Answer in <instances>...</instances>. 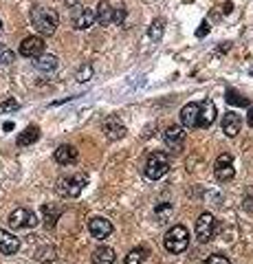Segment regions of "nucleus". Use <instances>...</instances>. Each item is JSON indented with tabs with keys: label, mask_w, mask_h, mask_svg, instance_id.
Masks as SVG:
<instances>
[{
	"label": "nucleus",
	"mask_w": 253,
	"mask_h": 264,
	"mask_svg": "<svg viewBox=\"0 0 253 264\" xmlns=\"http://www.w3.org/2000/svg\"><path fill=\"white\" fill-rule=\"evenodd\" d=\"M88 231H90V235H93V238H97V240H106L108 235L115 231V227H112L110 220L102 218V216H95V218L88 220Z\"/></svg>",
	"instance_id": "nucleus-8"
},
{
	"label": "nucleus",
	"mask_w": 253,
	"mask_h": 264,
	"mask_svg": "<svg viewBox=\"0 0 253 264\" xmlns=\"http://www.w3.org/2000/svg\"><path fill=\"white\" fill-rule=\"evenodd\" d=\"M90 77H93V66H90V64H84V68H80V71H77V82H88Z\"/></svg>",
	"instance_id": "nucleus-28"
},
{
	"label": "nucleus",
	"mask_w": 253,
	"mask_h": 264,
	"mask_svg": "<svg viewBox=\"0 0 253 264\" xmlns=\"http://www.w3.org/2000/svg\"><path fill=\"white\" fill-rule=\"evenodd\" d=\"M20 249V240L13 235L11 231H5V229H0V253L5 255H13Z\"/></svg>",
	"instance_id": "nucleus-15"
},
{
	"label": "nucleus",
	"mask_w": 253,
	"mask_h": 264,
	"mask_svg": "<svg viewBox=\"0 0 253 264\" xmlns=\"http://www.w3.org/2000/svg\"><path fill=\"white\" fill-rule=\"evenodd\" d=\"M95 22V11L86 9V7H75L73 11V27L77 31H86Z\"/></svg>",
	"instance_id": "nucleus-10"
},
{
	"label": "nucleus",
	"mask_w": 253,
	"mask_h": 264,
	"mask_svg": "<svg viewBox=\"0 0 253 264\" xmlns=\"http://www.w3.org/2000/svg\"><path fill=\"white\" fill-rule=\"evenodd\" d=\"M38 139H40V128H38V126H29V128L22 132V135L18 137L16 143L20 145V148H24V145H33V143L38 141Z\"/></svg>",
	"instance_id": "nucleus-21"
},
{
	"label": "nucleus",
	"mask_w": 253,
	"mask_h": 264,
	"mask_svg": "<svg viewBox=\"0 0 253 264\" xmlns=\"http://www.w3.org/2000/svg\"><path fill=\"white\" fill-rule=\"evenodd\" d=\"M16 108H18V101L16 99H9V101L0 103V110H3V113H9V110H16Z\"/></svg>",
	"instance_id": "nucleus-31"
},
{
	"label": "nucleus",
	"mask_w": 253,
	"mask_h": 264,
	"mask_svg": "<svg viewBox=\"0 0 253 264\" xmlns=\"http://www.w3.org/2000/svg\"><path fill=\"white\" fill-rule=\"evenodd\" d=\"M13 60H16V53H13L9 46L0 44V64L9 66V64H13Z\"/></svg>",
	"instance_id": "nucleus-27"
},
{
	"label": "nucleus",
	"mask_w": 253,
	"mask_h": 264,
	"mask_svg": "<svg viewBox=\"0 0 253 264\" xmlns=\"http://www.w3.org/2000/svg\"><path fill=\"white\" fill-rule=\"evenodd\" d=\"M163 31H165V20L157 18V20H152L150 29H147V38L150 40H161L163 38Z\"/></svg>",
	"instance_id": "nucleus-25"
},
{
	"label": "nucleus",
	"mask_w": 253,
	"mask_h": 264,
	"mask_svg": "<svg viewBox=\"0 0 253 264\" xmlns=\"http://www.w3.org/2000/svg\"><path fill=\"white\" fill-rule=\"evenodd\" d=\"M170 172V156L165 152H152L145 161V170L143 174L147 180H159Z\"/></svg>",
	"instance_id": "nucleus-3"
},
{
	"label": "nucleus",
	"mask_w": 253,
	"mask_h": 264,
	"mask_svg": "<svg viewBox=\"0 0 253 264\" xmlns=\"http://www.w3.org/2000/svg\"><path fill=\"white\" fill-rule=\"evenodd\" d=\"M214 174H216V178L220 180V183H229V180L236 176L234 156H231L229 152H222V154L216 159V163H214Z\"/></svg>",
	"instance_id": "nucleus-6"
},
{
	"label": "nucleus",
	"mask_w": 253,
	"mask_h": 264,
	"mask_svg": "<svg viewBox=\"0 0 253 264\" xmlns=\"http://www.w3.org/2000/svg\"><path fill=\"white\" fill-rule=\"evenodd\" d=\"M0 33H3V22H0Z\"/></svg>",
	"instance_id": "nucleus-35"
},
{
	"label": "nucleus",
	"mask_w": 253,
	"mask_h": 264,
	"mask_svg": "<svg viewBox=\"0 0 253 264\" xmlns=\"http://www.w3.org/2000/svg\"><path fill=\"white\" fill-rule=\"evenodd\" d=\"M104 132H106V137L110 139V141H119V139L125 137V126L123 121L119 119V117H108L106 121H104Z\"/></svg>",
	"instance_id": "nucleus-13"
},
{
	"label": "nucleus",
	"mask_w": 253,
	"mask_h": 264,
	"mask_svg": "<svg viewBox=\"0 0 253 264\" xmlns=\"http://www.w3.org/2000/svg\"><path fill=\"white\" fill-rule=\"evenodd\" d=\"M214 121H216V103H214V99H205L200 103L196 128H209Z\"/></svg>",
	"instance_id": "nucleus-11"
},
{
	"label": "nucleus",
	"mask_w": 253,
	"mask_h": 264,
	"mask_svg": "<svg viewBox=\"0 0 253 264\" xmlns=\"http://www.w3.org/2000/svg\"><path fill=\"white\" fill-rule=\"evenodd\" d=\"M183 139H185V128L183 126H167L165 128V143L170 148H181Z\"/></svg>",
	"instance_id": "nucleus-17"
},
{
	"label": "nucleus",
	"mask_w": 253,
	"mask_h": 264,
	"mask_svg": "<svg viewBox=\"0 0 253 264\" xmlns=\"http://www.w3.org/2000/svg\"><path fill=\"white\" fill-rule=\"evenodd\" d=\"M42 214H44V227L53 229L55 222L60 220L62 209H60V207H55V205H44V207H42Z\"/></svg>",
	"instance_id": "nucleus-22"
},
{
	"label": "nucleus",
	"mask_w": 253,
	"mask_h": 264,
	"mask_svg": "<svg viewBox=\"0 0 253 264\" xmlns=\"http://www.w3.org/2000/svg\"><path fill=\"white\" fill-rule=\"evenodd\" d=\"M36 62H33V66L38 68V71H44V73H51L58 68V58L55 55H48V53H42L38 55V58H33Z\"/></svg>",
	"instance_id": "nucleus-19"
},
{
	"label": "nucleus",
	"mask_w": 253,
	"mask_h": 264,
	"mask_svg": "<svg viewBox=\"0 0 253 264\" xmlns=\"http://www.w3.org/2000/svg\"><path fill=\"white\" fill-rule=\"evenodd\" d=\"M53 156H55V161H58L60 165H71V163L77 161V148L75 145L64 143V145H60V148L55 150Z\"/></svg>",
	"instance_id": "nucleus-16"
},
{
	"label": "nucleus",
	"mask_w": 253,
	"mask_h": 264,
	"mask_svg": "<svg viewBox=\"0 0 253 264\" xmlns=\"http://www.w3.org/2000/svg\"><path fill=\"white\" fill-rule=\"evenodd\" d=\"M231 9H234V5H231V3L224 5V13H231Z\"/></svg>",
	"instance_id": "nucleus-34"
},
{
	"label": "nucleus",
	"mask_w": 253,
	"mask_h": 264,
	"mask_svg": "<svg viewBox=\"0 0 253 264\" xmlns=\"http://www.w3.org/2000/svg\"><path fill=\"white\" fill-rule=\"evenodd\" d=\"M95 20L99 22V27H108L112 22V5L110 3H99L95 7Z\"/></svg>",
	"instance_id": "nucleus-18"
},
{
	"label": "nucleus",
	"mask_w": 253,
	"mask_h": 264,
	"mask_svg": "<svg viewBox=\"0 0 253 264\" xmlns=\"http://www.w3.org/2000/svg\"><path fill=\"white\" fill-rule=\"evenodd\" d=\"M44 53V40L40 36H29L20 42V55L22 58H38Z\"/></svg>",
	"instance_id": "nucleus-9"
},
{
	"label": "nucleus",
	"mask_w": 253,
	"mask_h": 264,
	"mask_svg": "<svg viewBox=\"0 0 253 264\" xmlns=\"http://www.w3.org/2000/svg\"><path fill=\"white\" fill-rule=\"evenodd\" d=\"M205 264H231L227 255H222V253H214V255H209V258L205 260Z\"/></svg>",
	"instance_id": "nucleus-30"
},
{
	"label": "nucleus",
	"mask_w": 253,
	"mask_h": 264,
	"mask_svg": "<svg viewBox=\"0 0 253 264\" xmlns=\"http://www.w3.org/2000/svg\"><path fill=\"white\" fill-rule=\"evenodd\" d=\"M115 258V249L110 247H97L93 251V264H112Z\"/></svg>",
	"instance_id": "nucleus-20"
},
{
	"label": "nucleus",
	"mask_w": 253,
	"mask_h": 264,
	"mask_svg": "<svg viewBox=\"0 0 253 264\" xmlns=\"http://www.w3.org/2000/svg\"><path fill=\"white\" fill-rule=\"evenodd\" d=\"M31 24L40 36H53L60 24V16L55 9L48 7H33L31 9Z\"/></svg>",
	"instance_id": "nucleus-1"
},
{
	"label": "nucleus",
	"mask_w": 253,
	"mask_h": 264,
	"mask_svg": "<svg viewBox=\"0 0 253 264\" xmlns=\"http://www.w3.org/2000/svg\"><path fill=\"white\" fill-rule=\"evenodd\" d=\"M172 214H174V205L172 203H159L157 207H154V216H157V222L170 220Z\"/></svg>",
	"instance_id": "nucleus-24"
},
{
	"label": "nucleus",
	"mask_w": 253,
	"mask_h": 264,
	"mask_svg": "<svg viewBox=\"0 0 253 264\" xmlns=\"http://www.w3.org/2000/svg\"><path fill=\"white\" fill-rule=\"evenodd\" d=\"M240 130H242V117L238 113H234V110L224 113V117H222V132L224 135H227L229 139H234Z\"/></svg>",
	"instance_id": "nucleus-12"
},
{
	"label": "nucleus",
	"mask_w": 253,
	"mask_h": 264,
	"mask_svg": "<svg viewBox=\"0 0 253 264\" xmlns=\"http://www.w3.org/2000/svg\"><path fill=\"white\" fill-rule=\"evenodd\" d=\"M214 231H216V218L209 212H203L198 220H196V238L200 242H209L214 238Z\"/></svg>",
	"instance_id": "nucleus-7"
},
{
	"label": "nucleus",
	"mask_w": 253,
	"mask_h": 264,
	"mask_svg": "<svg viewBox=\"0 0 253 264\" xmlns=\"http://www.w3.org/2000/svg\"><path fill=\"white\" fill-rule=\"evenodd\" d=\"M88 183V176L86 174H75V176H64L58 180V192L62 196H68V198H77L82 194V190L86 187Z\"/></svg>",
	"instance_id": "nucleus-4"
},
{
	"label": "nucleus",
	"mask_w": 253,
	"mask_h": 264,
	"mask_svg": "<svg viewBox=\"0 0 253 264\" xmlns=\"http://www.w3.org/2000/svg\"><path fill=\"white\" fill-rule=\"evenodd\" d=\"M247 123H249V126L253 128V106L249 108V115H247Z\"/></svg>",
	"instance_id": "nucleus-33"
},
{
	"label": "nucleus",
	"mask_w": 253,
	"mask_h": 264,
	"mask_svg": "<svg viewBox=\"0 0 253 264\" xmlns=\"http://www.w3.org/2000/svg\"><path fill=\"white\" fill-rule=\"evenodd\" d=\"M207 31H209V24H207V22H203V24H200V29H198V33H196V36L200 38L203 33H207Z\"/></svg>",
	"instance_id": "nucleus-32"
},
{
	"label": "nucleus",
	"mask_w": 253,
	"mask_h": 264,
	"mask_svg": "<svg viewBox=\"0 0 253 264\" xmlns=\"http://www.w3.org/2000/svg\"><path fill=\"white\" fill-rule=\"evenodd\" d=\"M55 258H58V251H55L51 245L40 247L38 251H36V260H38V262H53Z\"/></svg>",
	"instance_id": "nucleus-26"
},
{
	"label": "nucleus",
	"mask_w": 253,
	"mask_h": 264,
	"mask_svg": "<svg viewBox=\"0 0 253 264\" xmlns=\"http://www.w3.org/2000/svg\"><path fill=\"white\" fill-rule=\"evenodd\" d=\"M11 229H31L38 225V216L33 214L31 209H24V207H18V209H13L9 214V218H7Z\"/></svg>",
	"instance_id": "nucleus-5"
},
{
	"label": "nucleus",
	"mask_w": 253,
	"mask_h": 264,
	"mask_svg": "<svg viewBox=\"0 0 253 264\" xmlns=\"http://www.w3.org/2000/svg\"><path fill=\"white\" fill-rule=\"evenodd\" d=\"M147 258V249L145 247H135L130 249L128 255H125V264H143Z\"/></svg>",
	"instance_id": "nucleus-23"
},
{
	"label": "nucleus",
	"mask_w": 253,
	"mask_h": 264,
	"mask_svg": "<svg viewBox=\"0 0 253 264\" xmlns=\"http://www.w3.org/2000/svg\"><path fill=\"white\" fill-rule=\"evenodd\" d=\"M198 110H200V103L196 101H189L181 108V126L183 128H196V121H198Z\"/></svg>",
	"instance_id": "nucleus-14"
},
{
	"label": "nucleus",
	"mask_w": 253,
	"mask_h": 264,
	"mask_svg": "<svg viewBox=\"0 0 253 264\" xmlns=\"http://www.w3.org/2000/svg\"><path fill=\"white\" fill-rule=\"evenodd\" d=\"M163 247H165L167 253H174V255L183 253L189 247V231L183 225L170 227V231H167L165 238H163Z\"/></svg>",
	"instance_id": "nucleus-2"
},
{
	"label": "nucleus",
	"mask_w": 253,
	"mask_h": 264,
	"mask_svg": "<svg viewBox=\"0 0 253 264\" xmlns=\"http://www.w3.org/2000/svg\"><path fill=\"white\" fill-rule=\"evenodd\" d=\"M125 20V7H112V22L123 24Z\"/></svg>",
	"instance_id": "nucleus-29"
}]
</instances>
